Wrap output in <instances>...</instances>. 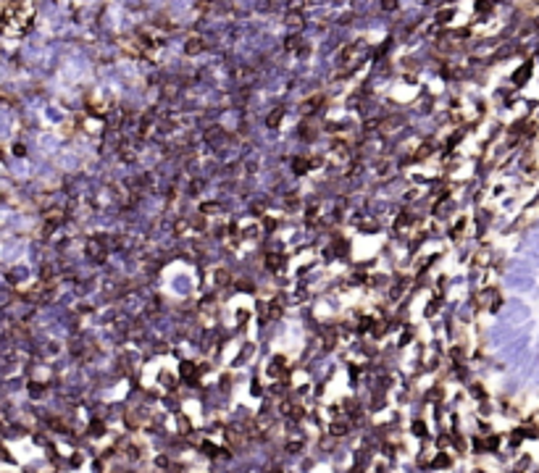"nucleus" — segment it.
I'll list each match as a JSON object with an SVG mask.
<instances>
[{
  "mask_svg": "<svg viewBox=\"0 0 539 473\" xmlns=\"http://www.w3.org/2000/svg\"><path fill=\"white\" fill-rule=\"evenodd\" d=\"M413 434H416V437H426V423L424 421H413Z\"/></svg>",
  "mask_w": 539,
  "mask_h": 473,
  "instance_id": "obj_4",
  "label": "nucleus"
},
{
  "mask_svg": "<svg viewBox=\"0 0 539 473\" xmlns=\"http://www.w3.org/2000/svg\"><path fill=\"white\" fill-rule=\"evenodd\" d=\"M271 473H282V468H274V471H271Z\"/></svg>",
  "mask_w": 539,
  "mask_h": 473,
  "instance_id": "obj_5",
  "label": "nucleus"
},
{
  "mask_svg": "<svg viewBox=\"0 0 539 473\" xmlns=\"http://www.w3.org/2000/svg\"><path fill=\"white\" fill-rule=\"evenodd\" d=\"M329 431L334 434V437H345V434L350 431V426H347V421H334Z\"/></svg>",
  "mask_w": 539,
  "mask_h": 473,
  "instance_id": "obj_2",
  "label": "nucleus"
},
{
  "mask_svg": "<svg viewBox=\"0 0 539 473\" xmlns=\"http://www.w3.org/2000/svg\"><path fill=\"white\" fill-rule=\"evenodd\" d=\"M282 266H284V258L279 255V253H276V255L271 253V255L266 258V268H268V271H279V268H282Z\"/></svg>",
  "mask_w": 539,
  "mask_h": 473,
  "instance_id": "obj_1",
  "label": "nucleus"
},
{
  "mask_svg": "<svg viewBox=\"0 0 539 473\" xmlns=\"http://www.w3.org/2000/svg\"><path fill=\"white\" fill-rule=\"evenodd\" d=\"M447 466H450V458L447 455H436L434 463H431V468H436V471H444Z\"/></svg>",
  "mask_w": 539,
  "mask_h": 473,
  "instance_id": "obj_3",
  "label": "nucleus"
}]
</instances>
